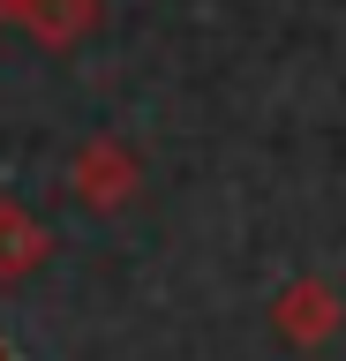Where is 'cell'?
<instances>
[{"instance_id": "277c9868", "label": "cell", "mask_w": 346, "mask_h": 361, "mask_svg": "<svg viewBox=\"0 0 346 361\" xmlns=\"http://www.w3.org/2000/svg\"><path fill=\"white\" fill-rule=\"evenodd\" d=\"M46 248H53L46 226L30 219L16 196H0V286H16L23 271H38V264H46Z\"/></svg>"}, {"instance_id": "6da1fadb", "label": "cell", "mask_w": 346, "mask_h": 361, "mask_svg": "<svg viewBox=\"0 0 346 361\" xmlns=\"http://www.w3.org/2000/svg\"><path fill=\"white\" fill-rule=\"evenodd\" d=\"M68 188L91 203V211H121V203L143 188V166H136V151H128L121 135H91V143L68 158Z\"/></svg>"}, {"instance_id": "5b68a950", "label": "cell", "mask_w": 346, "mask_h": 361, "mask_svg": "<svg viewBox=\"0 0 346 361\" xmlns=\"http://www.w3.org/2000/svg\"><path fill=\"white\" fill-rule=\"evenodd\" d=\"M16 8H23V0H0V23H16Z\"/></svg>"}, {"instance_id": "3957f363", "label": "cell", "mask_w": 346, "mask_h": 361, "mask_svg": "<svg viewBox=\"0 0 346 361\" xmlns=\"http://www.w3.org/2000/svg\"><path fill=\"white\" fill-rule=\"evenodd\" d=\"M16 23H23L38 45L61 53V45H75V38H91V30H98V0H23Z\"/></svg>"}, {"instance_id": "7a4b0ae2", "label": "cell", "mask_w": 346, "mask_h": 361, "mask_svg": "<svg viewBox=\"0 0 346 361\" xmlns=\"http://www.w3.org/2000/svg\"><path fill=\"white\" fill-rule=\"evenodd\" d=\"M271 324L294 338V346H323V338L339 331V293L323 286V279H294V286L271 301Z\"/></svg>"}]
</instances>
